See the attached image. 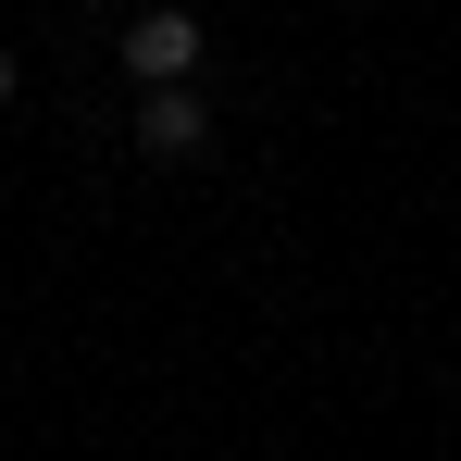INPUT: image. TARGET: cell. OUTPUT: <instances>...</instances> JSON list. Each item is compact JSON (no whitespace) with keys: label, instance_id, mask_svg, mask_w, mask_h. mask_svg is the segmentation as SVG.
Here are the masks:
<instances>
[{"label":"cell","instance_id":"6da1fadb","mask_svg":"<svg viewBox=\"0 0 461 461\" xmlns=\"http://www.w3.org/2000/svg\"><path fill=\"white\" fill-rule=\"evenodd\" d=\"M125 76H138V87H187V76H200V13H175V0L138 13V25H125Z\"/></svg>","mask_w":461,"mask_h":461},{"label":"cell","instance_id":"7a4b0ae2","mask_svg":"<svg viewBox=\"0 0 461 461\" xmlns=\"http://www.w3.org/2000/svg\"><path fill=\"white\" fill-rule=\"evenodd\" d=\"M138 138H150L162 162L212 150V100H200V87H150V100H138Z\"/></svg>","mask_w":461,"mask_h":461},{"label":"cell","instance_id":"3957f363","mask_svg":"<svg viewBox=\"0 0 461 461\" xmlns=\"http://www.w3.org/2000/svg\"><path fill=\"white\" fill-rule=\"evenodd\" d=\"M0 100H13V50H0Z\"/></svg>","mask_w":461,"mask_h":461}]
</instances>
